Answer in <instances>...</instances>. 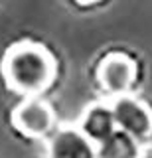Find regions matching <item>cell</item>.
Masks as SVG:
<instances>
[{"label": "cell", "mask_w": 152, "mask_h": 158, "mask_svg": "<svg viewBox=\"0 0 152 158\" xmlns=\"http://www.w3.org/2000/svg\"><path fill=\"white\" fill-rule=\"evenodd\" d=\"M8 87L28 99L43 93L55 77V61L40 44L22 42L8 49L2 63Z\"/></svg>", "instance_id": "obj_1"}, {"label": "cell", "mask_w": 152, "mask_h": 158, "mask_svg": "<svg viewBox=\"0 0 152 158\" xmlns=\"http://www.w3.org/2000/svg\"><path fill=\"white\" fill-rule=\"evenodd\" d=\"M113 117L117 131L132 136L134 140H146L152 135V111L140 99L132 95H122L111 101Z\"/></svg>", "instance_id": "obj_2"}, {"label": "cell", "mask_w": 152, "mask_h": 158, "mask_svg": "<svg viewBox=\"0 0 152 158\" xmlns=\"http://www.w3.org/2000/svg\"><path fill=\"white\" fill-rule=\"evenodd\" d=\"M97 79H99L101 89L109 93L113 99L129 95L136 79V65L130 57L122 53H111L101 61L97 69Z\"/></svg>", "instance_id": "obj_3"}, {"label": "cell", "mask_w": 152, "mask_h": 158, "mask_svg": "<svg viewBox=\"0 0 152 158\" xmlns=\"http://www.w3.org/2000/svg\"><path fill=\"white\" fill-rule=\"evenodd\" d=\"M12 121L20 132L32 138H42L53 128L55 117L51 107L38 97H30L14 109Z\"/></svg>", "instance_id": "obj_4"}, {"label": "cell", "mask_w": 152, "mask_h": 158, "mask_svg": "<svg viewBox=\"0 0 152 158\" xmlns=\"http://www.w3.org/2000/svg\"><path fill=\"white\" fill-rule=\"evenodd\" d=\"M77 131L89 142H93L95 146L103 144L105 140L117 132V125H115V117H113V109L111 103H95V105L87 107L83 111V115L77 123Z\"/></svg>", "instance_id": "obj_5"}, {"label": "cell", "mask_w": 152, "mask_h": 158, "mask_svg": "<svg viewBox=\"0 0 152 158\" xmlns=\"http://www.w3.org/2000/svg\"><path fill=\"white\" fill-rule=\"evenodd\" d=\"M47 158H99L97 146L89 142L77 128H61L51 136Z\"/></svg>", "instance_id": "obj_6"}, {"label": "cell", "mask_w": 152, "mask_h": 158, "mask_svg": "<svg viewBox=\"0 0 152 158\" xmlns=\"http://www.w3.org/2000/svg\"><path fill=\"white\" fill-rule=\"evenodd\" d=\"M97 156L99 158H142L140 142L132 136L117 131L109 140L97 146Z\"/></svg>", "instance_id": "obj_7"}, {"label": "cell", "mask_w": 152, "mask_h": 158, "mask_svg": "<svg viewBox=\"0 0 152 158\" xmlns=\"http://www.w3.org/2000/svg\"><path fill=\"white\" fill-rule=\"evenodd\" d=\"M79 4H95V2H99V0H77Z\"/></svg>", "instance_id": "obj_8"}]
</instances>
